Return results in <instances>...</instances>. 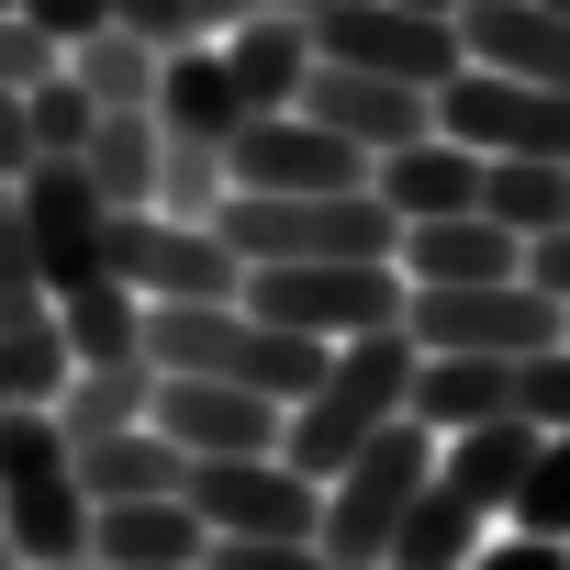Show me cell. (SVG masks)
I'll use <instances>...</instances> for the list:
<instances>
[{"label": "cell", "instance_id": "obj_8", "mask_svg": "<svg viewBox=\"0 0 570 570\" xmlns=\"http://www.w3.org/2000/svg\"><path fill=\"white\" fill-rule=\"evenodd\" d=\"M303 35H314V57L370 68V79H414V90L470 68L459 57V12H414V0H325V12H303Z\"/></svg>", "mask_w": 570, "mask_h": 570}, {"label": "cell", "instance_id": "obj_24", "mask_svg": "<svg viewBox=\"0 0 570 570\" xmlns=\"http://www.w3.org/2000/svg\"><path fill=\"white\" fill-rule=\"evenodd\" d=\"M79 168H90V190H101L112 213L157 202V112H90V146H79Z\"/></svg>", "mask_w": 570, "mask_h": 570}, {"label": "cell", "instance_id": "obj_2", "mask_svg": "<svg viewBox=\"0 0 570 570\" xmlns=\"http://www.w3.org/2000/svg\"><path fill=\"white\" fill-rule=\"evenodd\" d=\"M246 268H314V257H392L403 213L381 190H224L202 213Z\"/></svg>", "mask_w": 570, "mask_h": 570}, {"label": "cell", "instance_id": "obj_45", "mask_svg": "<svg viewBox=\"0 0 570 570\" xmlns=\"http://www.w3.org/2000/svg\"><path fill=\"white\" fill-rule=\"evenodd\" d=\"M370 570H392V559H370Z\"/></svg>", "mask_w": 570, "mask_h": 570}, {"label": "cell", "instance_id": "obj_9", "mask_svg": "<svg viewBox=\"0 0 570 570\" xmlns=\"http://www.w3.org/2000/svg\"><path fill=\"white\" fill-rule=\"evenodd\" d=\"M179 503L202 514V537H314L325 481H303L279 448H246V459H190Z\"/></svg>", "mask_w": 570, "mask_h": 570}, {"label": "cell", "instance_id": "obj_17", "mask_svg": "<svg viewBox=\"0 0 570 570\" xmlns=\"http://www.w3.org/2000/svg\"><path fill=\"white\" fill-rule=\"evenodd\" d=\"M90 559H101V570H202V514H190L179 492L90 503Z\"/></svg>", "mask_w": 570, "mask_h": 570}, {"label": "cell", "instance_id": "obj_4", "mask_svg": "<svg viewBox=\"0 0 570 570\" xmlns=\"http://www.w3.org/2000/svg\"><path fill=\"white\" fill-rule=\"evenodd\" d=\"M403 336L425 358L436 347H459V358H537V347L570 336V314L537 292V279H403Z\"/></svg>", "mask_w": 570, "mask_h": 570}, {"label": "cell", "instance_id": "obj_35", "mask_svg": "<svg viewBox=\"0 0 570 570\" xmlns=\"http://www.w3.org/2000/svg\"><path fill=\"white\" fill-rule=\"evenodd\" d=\"M525 279L570 314V224H548V235H525Z\"/></svg>", "mask_w": 570, "mask_h": 570}, {"label": "cell", "instance_id": "obj_33", "mask_svg": "<svg viewBox=\"0 0 570 570\" xmlns=\"http://www.w3.org/2000/svg\"><path fill=\"white\" fill-rule=\"evenodd\" d=\"M57 68H68L57 35H35L23 12H0V90H35V79H57Z\"/></svg>", "mask_w": 570, "mask_h": 570}, {"label": "cell", "instance_id": "obj_25", "mask_svg": "<svg viewBox=\"0 0 570 570\" xmlns=\"http://www.w3.org/2000/svg\"><path fill=\"white\" fill-rule=\"evenodd\" d=\"M481 213L525 246V235L570 224V168L559 157H481Z\"/></svg>", "mask_w": 570, "mask_h": 570}, {"label": "cell", "instance_id": "obj_10", "mask_svg": "<svg viewBox=\"0 0 570 570\" xmlns=\"http://www.w3.org/2000/svg\"><path fill=\"white\" fill-rule=\"evenodd\" d=\"M436 135H459L470 157H559L570 168V90L459 68V79H436Z\"/></svg>", "mask_w": 570, "mask_h": 570}, {"label": "cell", "instance_id": "obj_12", "mask_svg": "<svg viewBox=\"0 0 570 570\" xmlns=\"http://www.w3.org/2000/svg\"><path fill=\"white\" fill-rule=\"evenodd\" d=\"M224 190H370V157L314 112H246L224 135Z\"/></svg>", "mask_w": 570, "mask_h": 570}, {"label": "cell", "instance_id": "obj_36", "mask_svg": "<svg viewBox=\"0 0 570 570\" xmlns=\"http://www.w3.org/2000/svg\"><path fill=\"white\" fill-rule=\"evenodd\" d=\"M459 570H570V537H514V548H470Z\"/></svg>", "mask_w": 570, "mask_h": 570}, {"label": "cell", "instance_id": "obj_46", "mask_svg": "<svg viewBox=\"0 0 570 570\" xmlns=\"http://www.w3.org/2000/svg\"><path fill=\"white\" fill-rule=\"evenodd\" d=\"M0 12H12V0H0Z\"/></svg>", "mask_w": 570, "mask_h": 570}, {"label": "cell", "instance_id": "obj_38", "mask_svg": "<svg viewBox=\"0 0 570 570\" xmlns=\"http://www.w3.org/2000/svg\"><path fill=\"white\" fill-rule=\"evenodd\" d=\"M112 23H124V35H146V46L168 57V46H179V0H112Z\"/></svg>", "mask_w": 570, "mask_h": 570}, {"label": "cell", "instance_id": "obj_7", "mask_svg": "<svg viewBox=\"0 0 570 570\" xmlns=\"http://www.w3.org/2000/svg\"><path fill=\"white\" fill-rule=\"evenodd\" d=\"M246 314H268V325H292V336H314V347H336V336H370V325H403V268L392 257H314V268H246V292H235Z\"/></svg>", "mask_w": 570, "mask_h": 570}, {"label": "cell", "instance_id": "obj_5", "mask_svg": "<svg viewBox=\"0 0 570 570\" xmlns=\"http://www.w3.org/2000/svg\"><path fill=\"white\" fill-rule=\"evenodd\" d=\"M425 470H436V436H425L414 414H392V425L325 481V514H314L325 570H370V559H392V525H403V503L425 492Z\"/></svg>", "mask_w": 570, "mask_h": 570}, {"label": "cell", "instance_id": "obj_40", "mask_svg": "<svg viewBox=\"0 0 570 570\" xmlns=\"http://www.w3.org/2000/svg\"><path fill=\"white\" fill-rule=\"evenodd\" d=\"M257 12H325V0H257Z\"/></svg>", "mask_w": 570, "mask_h": 570}, {"label": "cell", "instance_id": "obj_32", "mask_svg": "<svg viewBox=\"0 0 570 570\" xmlns=\"http://www.w3.org/2000/svg\"><path fill=\"white\" fill-rule=\"evenodd\" d=\"M202 570H325L314 537H202Z\"/></svg>", "mask_w": 570, "mask_h": 570}, {"label": "cell", "instance_id": "obj_19", "mask_svg": "<svg viewBox=\"0 0 570 570\" xmlns=\"http://www.w3.org/2000/svg\"><path fill=\"white\" fill-rule=\"evenodd\" d=\"M392 268L403 279H525V246L492 213H425V224H403Z\"/></svg>", "mask_w": 570, "mask_h": 570}, {"label": "cell", "instance_id": "obj_43", "mask_svg": "<svg viewBox=\"0 0 570 570\" xmlns=\"http://www.w3.org/2000/svg\"><path fill=\"white\" fill-rule=\"evenodd\" d=\"M537 12H570V0H537Z\"/></svg>", "mask_w": 570, "mask_h": 570}, {"label": "cell", "instance_id": "obj_11", "mask_svg": "<svg viewBox=\"0 0 570 570\" xmlns=\"http://www.w3.org/2000/svg\"><path fill=\"white\" fill-rule=\"evenodd\" d=\"M12 202H23V235H35V268H46V303H57V292H90V279H112V268H101L112 202L90 190L79 157H35V168L12 179Z\"/></svg>", "mask_w": 570, "mask_h": 570}, {"label": "cell", "instance_id": "obj_29", "mask_svg": "<svg viewBox=\"0 0 570 570\" xmlns=\"http://www.w3.org/2000/svg\"><path fill=\"white\" fill-rule=\"evenodd\" d=\"M46 268H35V235H23V202L0 179V325H46Z\"/></svg>", "mask_w": 570, "mask_h": 570}, {"label": "cell", "instance_id": "obj_42", "mask_svg": "<svg viewBox=\"0 0 570 570\" xmlns=\"http://www.w3.org/2000/svg\"><path fill=\"white\" fill-rule=\"evenodd\" d=\"M414 12H459V0H414Z\"/></svg>", "mask_w": 570, "mask_h": 570}, {"label": "cell", "instance_id": "obj_3", "mask_svg": "<svg viewBox=\"0 0 570 570\" xmlns=\"http://www.w3.org/2000/svg\"><path fill=\"white\" fill-rule=\"evenodd\" d=\"M0 537L23 548V570L90 559V492H79V459H68V436H57L46 403L0 414Z\"/></svg>", "mask_w": 570, "mask_h": 570}, {"label": "cell", "instance_id": "obj_1", "mask_svg": "<svg viewBox=\"0 0 570 570\" xmlns=\"http://www.w3.org/2000/svg\"><path fill=\"white\" fill-rule=\"evenodd\" d=\"M414 336L403 325H370V336H336L325 347V381L292 403V414H279V459H292L303 481H336L392 414H403V392H414Z\"/></svg>", "mask_w": 570, "mask_h": 570}, {"label": "cell", "instance_id": "obj_27", "mask_svg": "<svg viewBox=\"0 0 570 570\" xmlns=\"http://www.w3.org/2000/svg\"><path fill=\"white\" fill-rule=\"evenodd\" d=\"M68 79L90 90V112H146L157 101V46L124 35V23H101L90 46H68Z\"/></svg>", "mask_w": 570, "mask_h": 570}, {"label": "cell", "instance_id": "obj_16", "mask_svg": "<svg viewBox=\"0 0 570 570\" xmlns=\"http://www.w3.org/2000/svg\"><path fill=\"white\" fill-rule=\"evenodd\" d=\"M157 135L168 146H213L224 157V135L246 124V90H235V68H224V46H168L157 57Z\"/></svg>", "mask_w": 570, "mask_h": 570}, {"label": "cell", "instance_id": "obj_20", "mask_svg": "<svg viewBox=\"0 0 570 570\" xmlns=\"http://www.w3.org/2000/svg\"><path fill=\"white\" fill-rule=\"evenodd\" d=\"M403 414H414L425 436H470V425L514 414V358H459V347H436V358H414Z\"/></svg>", "mask_w": 570, "mask_h": 570}, {"label": "cell", "instance_id": "obj_41", "mask_svg": "<svg viewBox=\"0 0 570 570\" xmlns=\"http://www.w3.org/2000/svg\"><path fill=\"white\" fill-rule=\"evenodd\" d=\"M0 570H23V548H12V537H0Z\"/></svg>", "mask_w": 570, "mask_h": 570}, {"label": "cell", "instance_id": "obj_26", "mask_svg": "<svg viewBox=\"0 0 570 570\" xmlns=\"http://www.w3.org/2000/svg\"><path fill=\"white\" fill-rule=\"evenodd\" d=\"M57 336L68 358H146V303L124 292V279H90V292H57Z\"/></svg>", "mask_w": 570, "mask_h": 570}, {"label": "cell", "instance_id": "obj_6", "mask_svg": "<svg viewBox=\"0 0 570 570\" xmlns=\"http://www.w3.org/2000/svg\"><path fill=\"white\" fill-rule=\"evenodd\" d=\"M101 268L124 279L135 303H235V292H246V257H235L213 224H190V213H157V202L112 213V235H101Z\"/></svg>", "mask_w": 570, "mask_h": 570}, {"label": "cell", "instance_id": "obj_22", "mask_svg": "<svg viewBox=\"0 0 570 570\" xmlns=\"http://www.w3.org/2000/svg\"><path fill=\"white\" fill-rule=\"evenodd\" d=\"M146 392H157V370H146V358H90V370H68V392H57L46 414H57V436H68V448H90V436L146 425Z\"/></svg>", "mask_w": 570, "mask_h": 570}, {"label": "cell", "instance_id": "obj_39", "mask_svg": "<svg viewBox=\"0 0 570 570\" xmlns=\"http://www.w3.org/2000/svg\"><path fill=\"white\" fill-rule=\"evenodd\" d=\"M35 168V135H23V90H0V179Z\"/></svg>", "mask_w": 570, "mask_h": 570}, {"label": "cell", "instance_id": "obj_13", "mask_svg": "<svg viewBox=\"0 0 570 570\" xmlns=\"http://www.w3.org/2000/svg\"><path fill=\"white\" fill-rule=\"evenodd\" d=\"M279 414H292V403H268V392H246V381H202V370H157V392H146V425H157L179 459L279 448Z\"/></svg>", "mask_w": 570, "mask_h": 570}, {"label": "cell", "instance_id": "obj_37", "mask_svg": "<svg viewBox=\"0 0 570 570\" xmlns=\"http://www.w3.org/2000/svg\"><path fill=\"white\" fill-rule=\"evenodd\" d=\"M257 12V0H179V46H213V35H235Z\"/></svg>", "mask_w": 570, "mask_h": 570}, {"label": "cell", "instance_id": "obj_44", "mask_svg": "<svg viewBox=\"0 0 570 570\" xmlns=\"http://www.w3.org/2000/svg\"><path fill=\"white\" fill-rule=\"evenodd\" d=\"M68 570H101V559H68Z\"/></svg>", "mask_w": 570, "mask_h": 570}, {"label": "cell", "instance_id": "obj_14", "mask_svg": "<svg viewBox=\"0 0 570 570\" xmlns=\"http://www.w3.org/2000/svg\"><path fill=\"white\" fill-rule=\"evenodd\" d=\"M292 112L336 124V135H347L358 157H392V146L436 135V90H414V79H370V68H336V57H314V68H303Z\"/></svg>", "mask_w": 570, "mask_h": 570}, {"label": "cell", "instance_id": "obj_34", "mask_svg": "<svg viewBox=\"0 0 570 570\" xmlns=\"http://www.w3.org/2000/svg\"><path fill=\"white\" fill-rule=\"evenodd\" d=\"M12 12H23L35 35H57V46H90V35L112 23V0H12Z\"/></svg>", "mask_w": 570, "mask_h": 570}, {"label": "cell", "instance_id": "obj_23", "mask_svg": "<svg viewBox=\"0 0 570 570\" xmlns=\"http://www.w3.org/2000/svg\"><path fill=\"white\" fill-rule=\"evenodd\" d=\"M68 459H79V492H90V503H146V492H179V470H190L157 425L90 436V448H68Z\"/></svg>", "mask_w": 570, "mask_h": 570}, {"label": "cell", "instance_id": "obj_30", "mask_svg": "<svg viewBox=\"0 0 570 570\" xmlns=\"http://www.w3.org/2000/svg\"><path fill=\"white\" fill-rule=\"evenodd\" d=\"M23 135H35V157H79L90 146V90L57 68V79H35L23 90Z\"/></svg>", "mask_w": 570, "mask_h": 570}, {"label": "cell", "instance_id": "obj_21", "mask_svg": "<svg viewBox=\"0 0 570 570\" xmlns=\"http://www.w3.org/2000/svg\"><path fill=\"white\" fill-rule=\"evenodd\" d=\"M213 46H224V68H235L246 112H292V90H303V68H314L303 12H246V23H235V35H213Z\"/></svg>", "mask_w": 570, "mask_h": 570}, {"label": "cell", "instance_id": "obj_31", "mask_svg": "<svg viewBox=\"0 0 570 570\" xmlns=\"http://www.w3.org/2000/svg\"><path fill=\"white\" fill-rule=\"evenodd\" d=\"M514 414H525L537 436H559V425H570V336H559V347H537V358H514Z\"/></svg>", "mask_w": 570, "mask_h": 570}, {"label": "cell", "instance_id": "obj_18", "mask_svg": "<svg viewBox=\"0 0 570 570\" xmlns=\"http://www.w3.org/2000/svg\"><path fill=\"white\" fill-rule=\"evenodd\" d=\"M370 190H381L403 224H425V213H481V157H470L459 135H414V146L370 157Z\"/></svg>", "mask_w": 570, "mask_h": 570}, {"label": "cell", "instance_id": "obj_28", "mask_svg": "<svg viewBox=\"0 0 570 570\" xmlns=\"http://www.w3.org/2000/svg\"><path fill=\"white\" fill-rule=\"evenodd\" d=\"M514 537H570V425L559 436H537V459H525V481H514Z\"/></svg>", "mask_w": 570, "mask_h": 570}, {"label": "cell", "instance_id": "obj_15", "mask_svg": "<svg viewBox=\"0 0 570 570\" xmlns=\"http://www.w3.org/2000/svg\"><path fill=\"white\" fill-rule=\"evenodd\" d=\"M459 57L503 68V79H537V90H570V12H537V0H459Z\"/></svg>", "mask_w": 570, "mask_h": 570}]
</instances>
